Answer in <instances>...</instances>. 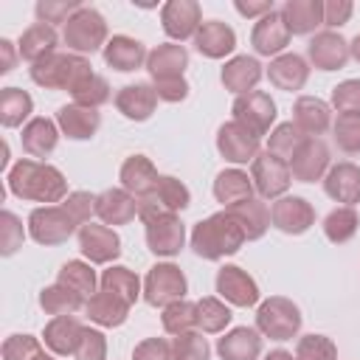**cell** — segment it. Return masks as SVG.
I'll return each mask as SVG.
<instances>
[{"label": "cell", "instance_id": "obj_24", "mask_svg": "<svg viewBox=\"0 0 360 360\" xmlns=\"http://www.w3.org/2000/svg\"><path fill=\"white\" fill-rule=\"evenodd\" d=\"M158 93H155V84H146V82H135V84H127L115 93V110L129 118V121H146L152 118L155 107H158Z\"/></svg>", "mask_w": 360, "mask_h": 360}, {"label": "cell", "instance_id": "obj_44", "mask_svg": "<svg viewBox=\"0 0 360 360\" xmlns=\"http://www.w3.org/2000/svg\"><path fill=\"white\" fill-rule=\"evenodd\" d=\"M56 281L65 284V287H70V290H76V292L84 295V298L96 295V284H98L96 270L90 267V262H82V259H70V262H65V264L59 267Z\"/></svg>", "mask_w": 360, "mask_h": 360}, {"label": "cell", "instance_id": "obj_50", "mask_svg": "<svg viewBox=\"0 0 360 360\" xmlns=\"http://www.w3.org/2000/svg\"><path fill=\"white\" fill-rule=\"evenodd\" d=\"M295 360H338V346L326 335H304L295 346Z\"/></svg>", "mask_w": 360, "mask_h": 360}, {"label": "cell", "instance_id": "obj_11", "mask_svg": "<svg viewBox=\"0 0 360 360\" xmlns=\"http://www.w3.org/2000/svg\"><path fill=\"white\" fill-rule=\"evenodd\" d=\"M200 25H202V8L197 0H169L160 8V28L174 42L194 39Z\"/></svg>", "mask_w": 360, "mask_h": 360}, {"label": "cell", "instance_id": "obj_4", "mask_svg": "<svg viewBox=\"0 0 360 360\" xmlns=\"http://www.w3.org/2000/svg\"><path fill=\"white\" fill-rule=\"evenodd\" d=\"M90 73H93L90 59L87 56H79L73 51H68V53H59L56 51V53H51L42 62H37V65L28 68V76H31L34 84H39L45 90H68V93L82 79H87Z\"/></svg>", "mask_w": 360, "mask_h": 360}, {"label": "cell", "instance_id": "obj_17", "mask_svg": "<svg viewBox=\"0 0 360 360\" xmlns=\"http://www.w3.org/2000/svg\"><path fill=\"white\" fill-rule=\"evenodd\" d=\"M259 141L253 132H248L242 124L236 121H225L217 129V152L228 160V163H253L259 155Z\"/></svg>", "mask_w": 360, "mask_h": 360}, {"label": "cell", "instance_id": "obj_59", "mask_svg": "<svg viewBox=\"0 0 360 360\" xmlns=\"http://www.w3.org/2000/svg\"><path fill=\"white\" fill-rule=\"evenodd\" d=\"M233 8H236L242 17H259V20H262L264 14L273 11V0H262V3H245V0H236Z\"/></svg>", "mask_w": 360, "mask_h": 360}, {"label": "cell", "instance_id": "obj_27", "mask_svg": "<svg viewBox=\"0 0 360 360\" xmlns=\"http://www.w3.org/2000/svg\"><path fill=\"white\" fill-rule=\"evenodd\" d=\"M267 79H270L273 87H278V90H284V93H295V90H301V87L307 84V79H309V65H307L304 56L284 51L281 56L270 59V65H267Z\"/></svg>", "mask_w": 360, "mask_h": 360}, {"label": "cell", "instance_id": "obj_3", "mask_svg": "<svg viewBox=\"0 0 360 360\" xmlns=\"http://www.w3.org/2000/svg\"><path fill=\"white\" fill-rule=\"evenodd\" d=\"M245 242H248L245 231L225 208L200 219L191 228V250L205 262H219L225 256H233Z\"/></svg>", "mask_w": 360, "mask_h": 360}, {"label": "cell", "instance_id": "obj_13", "mask_svg": "<svg viewBox=\"0 0 360 360\" xmlns=\"http://www.w3.org/2000/svg\"><path fill=\"white\" fill-rule=\"evenodd\" d=\"M214 287H217V295L231 307H253V304H259L256 278L248 270L236 267V264H222L217 270Z\"/></svg>", "mask_w": 360, "mask_h": 360}, {"label": "cell", "instance_id": "obj_37", "mask_svg": "<svg viewBox=\"0 0 360 360\" xmlns=\"http://www.w3.org/2000/svg\"><path fill=\"white\" fill-rule=\"evenodd\" d=\"M84 312H87V318H90L93 323L112 329V326H121V323L129 318V304H127L124 298H118L115 292L98 290L96 295L87 298Z\"/></svg>", "mask_w": 360, "mask_h": 360}, {"label": "cell", "instance_id": "obj_41", "mask_svg": "<svg viewBox=\"0 0 360 360\" xmlns=\"http://www.w3.org/2000/svg\"><path fill=\"white\" fill-rule=\"evenodd\" d=\"M87 301H84V295H79L76 290H70V287H65V284H51V287H42V292H39V307L45 309V315H53V318H59V315H73L76 309H82Z\"/></svg>", "mask_w": 360, "mask_h": 360}, {"label": "cell", "instance_id": "obj_19", "mask_svg": "<svg viewBox=\"0 0 360 360\" xmlns=\"http://www.w3.org/2000/svg\"><path fill=\"white\" fill-rule=\"evenodd\" d=\"M307 56L318 70H340L346 68V62L352 59L349 53V42L338 34V31H318L309 45H307Z\"/></svg>", "mask_w": 360, "mask_h": 360}, {"label": "cell", "instance_id": "obj_35", "mask_svg": "<svg viewBox=\"0 0 360 360\" xmlns=\"http://www.w3.org/2000/svg\"><path fill=\"white\" fill-rule=\"evenodd\" d=\"M225 211L239 222V228L245 231V239H248V242L262 239V236L267 233V228H270V208L264 205L262 197L242 200V202H236V205H231V208H225Z\"/></svg>", "mask_w": 360, "mask_h": 360}, {"label": "cell", "instance_id": "obj_45", "mask_svg": "<svg viewBox=\"0 0 360 360\" xmlns=\"http://www.w3.org/2000/svg\"><path fill=\"white\" fill-rule=\"evenodd\" d=\"M110 82L104 79V76H98L96 70L87 76V79H82L73 90H70V98H73V104H79V107H90V110H98L101 104H107L110 101Z\"/></svg>", "mask_w": 360, "mask_h": 360}, {"label": "cell", "instance_id": "obj_6", "mask_svg": "<svg viewBox=\"0 0 360 360\" xmlns=\"http://www.w3.org/2000/svg\"><path fill=\"white\" fill-rule=\"evenodd\" d=\"M301 309L284 295H270L256 309V329L270 340H292L301 329Z\"/></svg>", "mask_w": 360, "mask_h": 360}, {"label": "cell", "instance_id": "obj_47", "mask_svg": "<svg viewBox=\"0 0 360 360\" xmlns=\"http://www.w3.org/2000/svg\"><path fill=\"white\" fill-rule=\"evenodd\" d=\"M309 135H304L292 121H284V124H278L273 132H270V138H267V152H273L276 158H281V160H292V155L298 152V146L307 141Z\"/></svg>", "mask_w": 360, "mask_h": 360}, {"label": "cell", "instance_id": "obj_14", "mask_svg": "<svg viewBox=\"0 0 360 360\" xmlns=\"http://www.w3.org/2000/svg\"><path fill=\"white\" fill-rule=\"evenodd\" d=\"M79 250L90 264H110L121 256V236L110 225L87 222L79 228Z\"/></svg>", "mask_w": 360, "mask_h": 360}, {"label": "cell", "instance_id": "obj_26", "mask_svg": "<svg viewBox=\"0 0 360 360\" xmlns=\"http://www.w3.org/2000/svg\"><path fill=\"white\" fill-rule=\"evenodd\" d=\"M118 180H121V188L129 191L135 200L146 197L155 191L160 174L155 169V163L146 158V155H129L124 163H121V172H118Z\"/></svg>", "mask_w": 360, "mask_h": 360}, {"label": "cell", "instance_id": "obj_34", "mask_svg": "<svg viewBox=\"0 0 360 360\" xmlns=\"http://www.w3.org/2000/svg\"><path fill=\"white\" fill-rule=\"evenodd\" d=\"M82 323L73 318V315H59V318H51L42 329V340L45 346L51 349V354L56 357H65V354H73L76 346H79V338H82Z\"/></svg>", "mask_w": 360, "mask_h": 360}, {"label": "cell", "instance_id": "obj_53", "mask_svg": "<svg viewBox=\"0 0 360 360\" xmlns=\"http://www.w3.org/2000/svg\"><path fill=\"white\" fill-rule=\"evenodd\" d=\"M0 354L3 360H34L37 354H42V343L34 335H8Z\"/></svg>", "mask_w": 360, "mask_h": 360}, {"label": "cell", "instance_id": "obj_30", "mask_svg": "<svg viewBox=\"0 0 360 360\" xmlns=\"http://www.w3.org/2000/svg\"><path fill=\"white\" fill-rule=\"evenodd\" d=\"M146 48L141 39L135 37H127V34H115L107 45H104V62L118 70V73H132L138 68L146 65Z\"/></svg>", "mask_w": 360, "mask_h": 360}, {"label": "cell", "instance_id": "obj_25", "mask_svg": "<svg viewBox=\"0 0 360 360\" xmlns=\"http://www.w3.org/2000/svg\"><path fill=\"white\" fill-rule=\"evenodd\" d=\"M292 124L304 135L321 138L332 127V107L318 96H298L292 104Z\"/></svg>", "mask_w": 360, "mask_h": 360}, {"label": "cell", "instance_id": "obj_40", "mask_svg": "<svg viewBox=\"0 0 360 360\" xmlns=\"http://www.w3.org/2000/svg\"><path fill=\"white\" fill-rule=\"evenodd\" d=\"M34 112V98L20 87H3L0 90V124L6 129L22 127V121Z\"/></svg>", "mask_w": 360, "mask_h": 360}, {"label": "cell", "instance_id": "obj_36", "mask_svg": "<svg viewBox=\"0 0 360 360\" xmlns=\"http://www.w3.org/2000/svg\"><path fill=\"white\" fill-rule=\"evenodd\" d=\"M20 141H22V149L31 158H48L59 143V127H56V121H51L45 115H37L22 127Z\"/></svg>", "mask_w": 360, "mask_h": 360}, {"label": "cell", "instance_id": "obj_1", "mask_svg": "<svg viewBox=\"0 0 360 360\" xmlns=\"http://www.w3.org/2000/svg\"><path fill=\"white\" fill-rule=\"evenodd\" d=\"M90 214H96V194L70 191L59 205H39L28 214V236L45 248L62 245L90 222Z\"/></svg>", "mask_w": 360, "mask_h": 360}, {"label": "cell", "instance_id": "obj_21", "mask_svg": "<svg viewBox=\"0 0 360 360\" xmlns=\"http://www.w3.org/2000/svg\"><path fill=\"white\" fill-rule=\"evenodd\" d=\"M323 191L335 202L354 208L360 202V166L352 160H340V163L329 166V172L323 177Z\"/></svg>", "mask_w": 360, "mask_h": 360}, {"label": "cell", "instance_id": "obj_54", "mask_svg": "<svg viewBox=\"0 0 360 360\" xmlns=\"http://www.w3.org/2000/svg\"><path fill=\"white\" fill-rule=\"evenodd\" d=\"M73 357L76 360H107V338H104V332L84 326Z\"/></svg>", "mask_w": 360, "mask_h": 360}, {"label": "cell", "instance_id": "obj_38", "mask_svg": "<svg viewBox=\"0 0 360 360\" xmlns=\"http://www.w3.org/2000/svg\"><path fill=\"white\" fill-rule=\"evenodd\" d=\"M253 180H250V174L248 172H242V169H222L219 174H217V180H214V197H217V202H222L225 208H231V205H236V202H242V200H250L253 197Z\"/></svg>", "mask_w": 360, "mask_h": 360}, {"label": "cell", "instance_id": "obj_16", "mask_svg": "<svg viewBox=\"0 0 360 360\" xmlns=\"http://www.w3.org/2000/svg\"><path fill=\"white\" fill-rule=\"evenodd\" d=\"M146 228V248L155 256H177L186 245V225L177 214H160L143 222Z\"/></svg>", "mask_w": 360, "mask_h": 360}, {"label": "cell", "instance_id": "obj_2", "mask_svg": "<svg viewBox=\"0 0 360 360\" xmlns=\"http://www.w3.org/2000/svg\"><path fill=\"white\" fill-rule=\"evenodd\" d=\"M8 191L20 200L42 202V205H59L70 194L65 174L56 166L34 158H20L8 169Z\"/></svg>", "mask_w": 360, "mask_h": 360}, {"label": "cell", "instance_id": "obj_52", "mask_svg": "<svg viewBox=\"0 0 360 360\" xmlns=\"http://www.w3.org/2000/svg\"><path fill=\"white\" fill-rule=\"evenodd\" d=\"M22 239H25V231H22L20 217L11 211H3L0 214V253L14 256L22 248Z\"/></svg>", "mask_w": 360, "mask_h": 360}, {"label": "cell", "instance_id": "obj_10", "mask_svg": "<svg viewBox=\"0 0 360 360\" xmlns=\"http://www.w3.org/2000/svg\"><path fill=\"white\" fill-rule=\"evenodd\" d=\"M231 112H233V121L242 124L256 138L267 135L270 127L276 124V101L264 90H250L245 96H236Z\"/></svg>", "mask_w": 360, "mask_h": 360}, {"label": "cell", "instance_id": "obj_60", "mask_svg": "<svg viewBox=\"0 0 360 360\" xmlns=\"http://www.w3.org/2000/svg\"><path fill=\"white\" fill-rule=\"evenodd\" d=\"M0 51H3V65H0V73H11L14 70V42L11 39H0Z\"/></svg>", "mask_w": 360, "mask_h": 360}, {"label": "cell", "instance_id": "obj_58", "mask_svg": "<svg viewBox=\"0 0 360 360\" xmlns=\"http://www.w3.org/2000/svg\"><path fill=\"white\" fill-rule=\"evenodd\" d=\"M188 82L186 79H163V82H155V93L160 101H169V104H177L183 98H188Z\"/></svg>", "mask_w": 360, "mask_h": 360}, {"label": "cell", "instance_id": "obj_39", "mask_svg": "<svg viewBox=\"0 0 360 360\" xmlns=\"http://www.w3.org/2000/svg\"><path fill=\"white\" fill-rule=\"evenodd\" d=\"M98 284H101V290L115 292L118 298H124L129 307L143 295V284H141V278H138L129 267H124V264H110V267L101 273Z\"/></svg>", "mask_w": 360, "mask_h": 360}, {"label": "cell", "instance_id": "obj_22", "mask_svg": "<svg viewBox=\"0 0 360 360\" xmlns=\"http://www.w3.org/2000/svg\"><path fill=\"white\" fill-rule=\"evenodd\" d=\"M194 48L205 59H225L236 48V31L219 20H205L194 34Z\"/></svg>", "mask_w": 360, "mask_h": 360}, {"label": "cell", "instance_id": "obj_18", "mask_svg": "<svg viewBox=\"0 0 360 360\" xmlns=\"http://www.w3.org/2000/svg\"><path fill=\"white\" fill-rule=\"evenodd\" d=\"M290 28H287V22H284V17H281V11H270V14H264L262 20H256V25H253V31H250V45H253V51L259 53V56H281L284 53V48L290 45Z\"/></svg>", "mask_w": 360, "mask_h": 360}, {"label": "cell", "instance_id": "obj_31", "mask_svg": "<svg viewBox=\"0 0 360 360\" xmlns=\"http://www.w3.org/2000/svg\"><path fill=\"white\" fill-rule=\"evenodd\" d=\"M217 354L222 360H256L262 354V332L253 326H233L217 340Z\"/></svg>", "mask_w": 360, "mask_h": 360}, {"label": "cell", "instance_id": "obj_46", "mask_svg": "<svg viewBox=\"0 0 360 360\" xmlns=\"http://www.w3.org/2000/svg\"><path fill=\"white\" fill-rule=\"evenodd\" d=\"M160 323H163V332L169 335H183V332H191L197 329V301H174L169 307H163V315H160Z\"/></svg>", "mask_w": 360, "mask_h": 360}, {"label": "cell", "instance_id": "obj_56", "mask_svg": "<svg viewBox=\"0 0 360 360\" xmlns=\"http://www.w3.org/2000/svg\"><path fill=\"white\" fill-rule=\"evenodd\" d=\"M132 360H174L172 343L166 338H146L135 346Z\"/></svg>", "mask_w": 360, "mask_h": 360}, {"label": "cell", "instance_id": "obj_32", "mask_svg": "<svg viewBox=\"0 0 360 360\" xmlns=\"http://www.w3.org/2000/svg\"><path fill=\"white\" fill-rule=\"evenodd\" d=\"M281 17L292 37H307L323 25V0H287Z\"/></svg>", "mask_w": 360, "mask_h": 360}, {"label": "cell", "instance_id": "obj_48", "mask_svg": "<svg viewBox=\"0 0 360 360\" xmlns=\"http://www.w3.org/2000/svg\"><path fill=\"white\" fill-rule=\"evenodd\" d=\"M332 138L340 152L346 155H360V115L354 112H340L332 121Z\"/></svg>", "mask_w": 360, "mask_h": 360}, {"label": "cell", "instance_id": "obj_28", "mask_svg": "<svg viewBox=\"0 0 360 360\" xmlns=\"http://www.w3.org/2000/svg\"><path fill=\"white\" fill-rule=\"evenodd\" d=\"M56 127L70 141H90L101 127V112L79 104H65L56 110Z\"/></svg>", "mask_w": 360, "mask_h": 360}, {"label": "cell", "instance_id": "obj_33", "mask_svg": "<svg viewBox=\"0 0 360 360\" xmlns=\"http://www.w3.org/2000/svg\"><path fill=\"white\" fill-rule=\"evenodd\" d=\"M56 45H59L56 28H53V25H45V22H34V25H28V28L22 31V37H20V42H17V53H20L25 62L37 65V62H42L45 56L56 53Z\"/></svg>", "mask_w": 360, "mask_h": 360}, {"label": "cell", "instance_id": "obj_63", "mask_svg": "<svg viewBox=\"0 0 360 360\" xmlns=\"http://www.w3.org/2000/svg\"><path fill=\"white\" fill-rule=\"evenodd\" d=\"M34 360H56V354H45V352H42V354H37Z\"/></svg>", "mask_w": 360, "mask_h": 360}, {"label": "cell", "instance_id": "obj_29", "mask_svg": "<svg viewBox=\"0 0 360 360\" xmlns=\"http://www.w3.org/2000/svg\"><path fill=\"white\" fill-rule=\"evenodd\" d=\"M96 217L101 225H127L138 217V200L124 188H104L96 194Z\"/></svg>", "mask_w": 360, "mask_h": 360}, {"label": "cell", "instance_id": "obj_7", "mask_svg": "<svg viewBox=\"0 0 360 360\" xmlns=\"http://www.w3.org/2000/svg\"><path fill=\"white\" fill-rule=\"evenodd\" d=\"M188 205H191L188 186L183 180L172 177V174H160L155 191L138 200V219L149 222L152 217H160V214H180Z\"/></svg>", "mask_w": 360, "mask_h": 360}, {"label": "cell", "instance_id": "obj_42", "mask_svg": "<svg viewBox=\"0 0 360 360\" xmlns=\"http://www.w3.org/2000/svg\"><path fill=\"white\" fill-rule=\"evenodd\" d=\"M231 321H233V312H231V307L222 298L205 295V298L197 301V329L200 332H205V335L225 332V326Z\"/></svg>", "mask_w": 360, "mask_h": 360}, {"label": "cell", "instance_id": "obj_57", "mask_svg": "<svg viewBox=\"0 0 360 360\" xmlns=\"http://www.w3.org/2000/svg\"><path fill=\"white\" fill-rule=\"evenodd\" d=\"M354 14V6L352 0H326L323 3V25L332 31V28H340L352 20Z\"/></svg>", "mask_w": 360, "mask_h": 360}, {"label": "cell", "instance_id": "obj_55", "mask_svg": "<svg viewBox=\"0 0 360 360\" xmlns=\"http://www.w3.org/2000/svg\"><path fill=\"white\" fill-rule=\"evenodd\" d=\"M332 107L340 112L360 115V79H346L332 87Z\"/></svg>", "mask_w": 360, "mask_h": 360}, {"label": "cell", "instance_id": "obj_43", "mask_svg": "<svg viewBox=\"0 0 360 360\" xmlns=\"http://www.w3.org/2000/svg\"><path fill=\"white\" fill-rule=\"evenodd\" d=\"M357 228H360V214L352 205H340L323 217V236L335 245L349 242L357 233Z\"/></svg>", "mask_w": 360, "mask_h": 360}, {"label": "cell", "instance_id": "obj_20", "mask_svg": "<svg viewBox=\"0 0 360 360\" xmlns=\"http://www.w3.org/2000/svg\"><path fill=\"white\" fill-rule=\"evenodd\" d=\"M264 70H262V62L256 56H248V53H239V56H231L222 70H219V82L228 93L233 96H245L250 90H256V84L262 82Z\"/></svg>", "mask_w": 360, "mask_h": 360}, {"label": "cell", "instance_id": "obj_15", "mask_svg": "<svg viewBox=\"0 0 360 360\" xmlns=\"http://www.w3.org/2000/svg\"><path fill=\"white\" fill-rule=\"evenodd\" d=\"M329 166H332V155H329V146L323 138H307L290 160L292 180H298V183H315V180L326 177Z\"/></svg>", "mask_w": 360, "mask_h": 360}, {"label": "cell", "instance_id": "obj_23", "mask_svg": "<svg viewBox=\"0 0 360 360\" xmlns=\"http://www.w3.org/2000/svg\"><path fill=\"white\" fill-rule=\"evenodd\" d=\"M186 68H188V51L180 42H163V45L152 48L146 56V70H149L152 82L183 79Z\"/></svg>", "mask_w": 360, "mask_h": 360}, {"label": "cell", "instance_id": "obj_12", "mask_svg": "<svg viewBox=\"0 0 360 360\" xmlns=\"http://www.w3.org/2000/svg\"><path fill=\"white\" fill-rule=\"evenodd\" d=\"M270 225L278 228L281 233H290V236L307 233L315 225V208L304 197L284 194V197L273 200V205H270Z\"/></svg>", "mask_w": 360, "mask_h": 360}, {"label": "cell", "instance_id": "obj_61", "mask_svg": "<svg viewBox=\"0 0 360 360\" xmlns=\"http://www.w3.org/2000/svg\"><path fill=\"white\" fill-rule=\"evenodd\" d=\"M264 360H295V354H290L287 349H273L264 354Z\"/></svg>", "mask_w": 360, "mask_h": 360}, {"label": "cell", "instance_id": "obj_5", "mask_svg": "<svg viewBox=\"0 0 360 360\" xmlns=\"http://www.w3.org/2000/svg\"><path fill=\"white\" fill-rule=\"evenodd\" d=\"M62 39H65V45H68L73 53H79V56L104 51V45L110 42V39H107V20H104L93 6H82V8L65 22Z\"/></svg>", "mask_w": 360, "mask_h": 360}, {"label": "cell", "instance_id": "obj_49", "mask_svg": "<svg viewBox=\"0 0 360 360\" xmlns=\"http://www.w3.org/2000/svg\"><path fill=\"white\" fill-rule=\"evenodd\" d=\"M172 354H174V360H208L211 346L202 338V332L191 329V332H183L172 340Z\"/></svg>", "mask_w": 360, "mask_h": 360}, {"label": "cell", "instance_id": "obj_9", "mask_svg": "<svg viewBox=\"0 0 360 360\" xmlns=\"http://www.w3.org/2000/svg\"><path fill=\"white\" fill-rule=\"evenodd\" d=\"M250 180H253V188L262 200H278L287 194V188L292 183V172H290L287 160H281L264 149L250 163Z\"/></svg>", "mask_w": 360, "mask_h": 360}, {"label": "cell", "instance_id": "obj_8", "mask_svg": "<svg viewBox=\"0 0 360 360\" xmlns=\"http://www.w3.org/2000/svg\"><path fill=\"white\" fill-rule=\"evenodd\" d=\"M188 292V281L183 276V270L172 262H158L155 267H149L146 278H143V301L149 307H169L174 301H183Z\"/></svg>", "mask_w": 360, "mask_h": 360}, {"label": "cell", "instance_id": "obj_51", "mask_svg": "<svg viewBox=\"0 0 360 360\" xmlns=\"http://www.w3.org/2000/svg\"><path fill=\"white\" fill-rule=\"evenodd\" d=\"M79 8H82L79 0H39L34 6V14H37V22L53 25V22H68Z\"/></svg>", "mask_w": 360, "mask_h": 360}, {"label": "cell", "instance_id": "obj_62", "mask_svg": "<svg viewBox=\"0 0 360 360\" xmlns=\"http://www.w3.org/2000/svg\"><path fill=\"white\" fill-rule=\"evenodd\" d=\"M349 53H352V59L360 65V34H357V37L349 42Z\"/></svg>", "mask_w": 360, "mask_h": 360}]
</instances>
